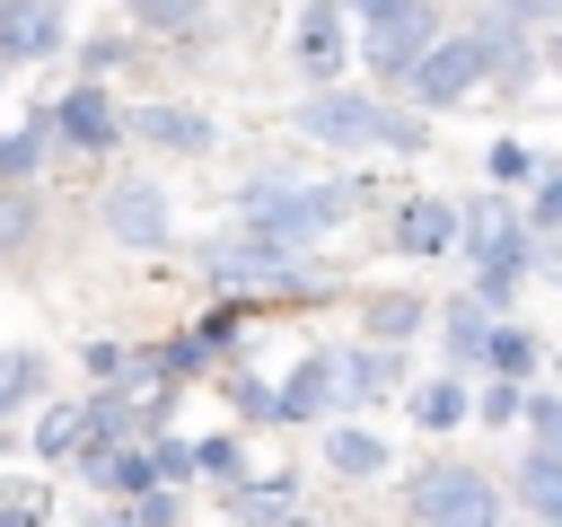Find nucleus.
Returning <instances> with one entry per match:
<instances>
[{
  "label": "nucleus",
  "instance_id": "obj_1",
  "mask_svg": "<svg viewBox=\"0 0 562 527\" xmlns=\"http://www.w3.org/2000/svg\"><path fill=\"white\" fill-rule=\"evenodd\" d=\"M237 211H246V228H255L263 246H290V255H307V246H325V237L342 228V211H351V184H334V176H290V167H263V176H246V184H237Z\"/></svg>",
  "mask_w": 562,
  "mask_h": 527
},
{
  "label": "nucleus",
  "instance_id": "obj_2",
  "mask_svg": "<svg viewBox=\"0 0 562 527\" xmlns=\"http://www.w3.org/2000/svg\"><path fill=\"white\" fill-rule=\"evenodd\" d=\"M290 132L316 141V149H334V158H360V149H422V123H413V114H395V105L369 97V88H334V79L290 105Z\"/></svg>",
  "mask_w": 562,
  "mask_h": 527
},
{
  "label": "nucleus",
  "instance_id": "obj_3",
  "mask_svg": "<svg viewBox=\"0 0 562 527\" xmlns=\"http://www.w3.org/2000/svg\"><path fill=\"white\" fill-rule=\"evenodd\" d=\"M193 272H202L220 299H272V307H299L307 290H325L307 255L263 246L255 228H220V237H202V246H193Z\"/></svg>",
  "mask_w": 562,
  "mask_h": 527
},
{
  "label": "nucleus",
  "instance_id": "obj_4",
  "mask_svg": "<svg viewBox=\"0 0 562 527\" xmlns=\"http://www.w3.org/2000/svg\"><path fill=\"white\" fill-rule=\"evenodd\" d=\"M413 527H501V483L483 466H422L413 474Z\"/></svg>",
  "mask_w": 562,
  "mask_h": 527
},
{
  "label": "nucleus",
  "instance_id": "obj_5",
  "mask_svg": "<svg viewBox=\"0 0 562 527\" xmlns=\"http://www.w3.org/2000/svg\"><path fill=\"white\" fill-rule=\"evenodd\" d=\"M44 114H53V149H61V158H114V149H123V97H114L105 79L53 88Z\"/></svg>",
  "mask_w": 562,
  "mask_h": 527
},
{
  "label": "nucleus",
  "instance_id": "obj_6",
  "mask_svg": "<svg viewBox=\"0 0 562 527\" xmlns=\"http://www.w3.org/2000/svg\"><path fill=\"white\" fill-rule=\"evenodd\" d=\"M97 228H105V246H123V255H158V246H176V202H167L158 176H114V184L97 193Z\"/></svg>",
  "mask_w": 562,
  "mask_h": 527
},
{
  "label": "nucleus",
  "instance_id": "obj_7",
  "mask_svg": "<svg viewBox=\"0 0 562 527\" xmlns=\"http://www.w3.org/2000/svg\"><path fill=\"white\" fill-rule=\"evenodd\" d=\"M430 35H439V0H378V9H360V61H369V79L395 88L430 53Z\"/></svg>",
  "mask_w": 562,
  "mask_h": 527
},
{
  "label": "nucleus",
  "instance_id": "obj_8",
  "mask_svg": "<svg viewBox=\"0 0 562 527\" xmlns=\"http://www.w3.org/2000/svg\"><path fill=\"white\" fill-rule=\"evenodd\" d=\"M395 88H404L422 114H448V105H465V97L483 88V44H474V35H430V53H422Z\"/></svg>",
  "mask_w": 562,
  "mask_h": 527
},
{
  "label": "nucleus",
  "instance_id": "obj_9",
  "mask_svg": "<svg viewBox=\"0 0 562 527\" xmlns=\"http://www.w3.org/2000/svg\"><path fill=\"white\" fill-rule=\"evenodd\" d=\"M123 141L158 149V158H211L220 149V123L202 105H176V97H149V105H123Z\"/></svg>",
  "mask_w": 562,
  "mask_h": 527
},
{
  "label": "nucleus",
  "instance_id": "obj_10",
  "mask_svg": "<svg viewBox=\"0 0 562 527\" xmlns=\"http://www.w3.org/2000/svg\"><path fill=\"white\" fill-rule=\"evenodd\" d=\"M70 53V9L61 0H0V70H35Z\"/></svg>",
  "mask_w": 562,
  "mask_h": 527
},
{
  "label": "nucleus",
  "instance_id": "obj_11",
  "mask_svg": "<svg viewBox=\"0 0 562 527\" xmlns=\"http://www.w3.org/2000/svg\"><path fill=\"white\" fill-rule=\"evenodd\" d=\"M79 439H88V395H44V404L26 413V439H18V448H26L35 466H70Z\"/></svg>",
  "mask_w": 562,
  "mask_h": 527
},
{
  "label": "nucleus",
  "instance_id": "obj_12",
  "mask_svg": "<svg viewBox=\"0 0 562 527\" xmlns=\"http://www.w3.org/2000/svg\"><path fill=\"white\" fill-rule=\"evenodd\" d=\"M395 378H404L395 343H360V351H334V404H378V395H395Z\"/></svg>",
  "mask_w": 562,
  "mask_h": 527
},
{
  "label": "nucleus",
  "instance_id": "obj_13",
  "mask_svg": "<svg viewBox=\"0 0 562 527\" xmlns=\"http://www.w3.org/2000/svg\"><path fill=\"white\" fill-rule=\"evenodd\" d=\"M290 53H299V70L325 88V79L342 70V0H307L299 26H290Z\"/></svg>",
  "mask_w": 562,
  "mask_h": 527
},
{
  "label": "nucleus",
  "instance_id": "obj_14",
  "mask_svg": "<svg viewBox=\"0 0 562 527\" xmlns=\"http://www.w3.org/2000/svg\"><path fill=\"white\" fill-rule=\"evenodd\" d=\"M53 158H61V149H53V114H44V105H35V114H18V123L0 132V193L35 184Z\"/></svg>",
  "mask_w": 562,
  "mask_h": 527
},
{
  "label": "nucleus",
  "instance_id": "obj_15",
  "mask_svg": "<svg viewBox=\"0 0 562 527\" xmlns=\"http://www.w3.org/2000/svg\"><path fill=\"white\" fill-rule=\"evenodd\" d=\"M44 395H53V360H44L35 343H9V351H0V430H18Z\"/></svg>",
  "mask_w": 562,
  "mask_h": 527
},
{
  "label": "nucleus",
  "instance_id": "obj_16",
  "mask_svg": "<svg viewBox=\"0 0 562 527\" xmlns=\"http://www.w3.org/2000/svg\"><path fill=\"white\" fill-rule=\"evenodd\" d=\"M325 413H334V351H307L272 386V422H325Z\"/></svg>",
  "mask_w": 562,
  "mask_h": 527
},
{
  "label": "nucleus",
  "instance_id": "obj_17",
  "mask_svg": "<svg viewBox=\"0 0 562 527\" xmlns=\"http://www.w3.org/2000/svg\"><path fill=\"white\" fill-rule=\"evenodd\" d=\"M448 246H457V202L413 193V202L395 211V255H448Z\"/></svg>",
  "mask_w": 562,
  "mask_h": 527
},
{
  "label": "nucleus",
  "instance_id": "obj_18",
  "mask_svg": "<svg viewBox=\"0 0 562 527\" xmlns=\"http://www.w3.org/2000/svg\"><path fill=\"white\" fill-rule=\"evenodd\" d=\"M316 448H325V466H334L342 483H369V474H386V439H378L369 422H334Z\"/></svg>",
  "mask_w": 562,
  "mask_h": 527
},
{
  "label": "nucleus",
  "instance_id": "obj_19",
  "mask_svg": "<svg viewBox=\"0 0 562 527\" xmlns=\"http://www.w3.org/2000/svg\"><path fill=\"white\" fill-rule=\"evenodd\" d=\"M492 325H501V316H492L483 299H457V307L439 316V343H448V360H457V369H483V343H492Z\"/></svg>",
  "mask_w": 562,
  "mask_h": 527
},
{
  "label": "nucleus",
  "instance_id": "obj_20",
  "mask_svg": "<svg viewBox=\"0 0 562 527\" xmlns=\"http://www.w3.org/2000/svg\"><path fill=\"white\" fill-rule=\"evenodd\" d=\"M518 501H527L544 527H562V448H527V457H518Z\"/></svg>",
  "mask_w": 562,
  "mask_h": 527
},
{
  "label": "nucleus",
  "instance_id": "obj_21",
  "mask_svg": "<svg viewBox=\"0 0 562 527\" xmlns=\"http://www.w3.org/2000/svg\"><path fill=\"white\" fill-rule=\"evenodd\" d=\"M123 18H132V35H193L211 18V0H123Z\"/></svg>",
  "mask_w": 562,
  "mask_h": 527
},
{
  "label": "nucleus",
  "instance_id": "obj_22",
  "mask_svg": "<svg viewBox=\"0 0 562 527\" xmlns=\"http://www.w3.org/2000/svg\"><path fill=\"white\" fill-rule=\"evenodd\" d=\"M465 413H474V404H465V386H457V378H430V386H413V422H422V430H457Z\"/></svg>",
  "mask_w": 562,
  "mask_h": 527
},
{
  "label": "nucleus",
  "instance_id": "obj_23",
  "mask_svg": "<svg viewBox=\"0 0 562 527\" xmlns=\"http://www.w3.org/2000/svg\"><path fill=\"white\" fill-rule=\"evenodd\" d=\"M0 527H53V483L44 474H18L0 492Z\"/></svg>",
  "mask_w": 562,
  "mask_h": 527
},
{
  "label": "nucleus",
  "instance_id": "obj_24",
  "mask_svg": "<svg viewBox=\"0 0 562 527\" xmlns=\"http://www.w3.org/2000/svg\"><path fill=\"white\" fill-rule=\"evenodd\" d=\"M193 474L237 483V474H246V439H237V430H202V439H193Z\"/></svg>",
  "mask_w": 562,
  "mask_h": 527
},
{
  "label": "nucleus",
  "instance_id": "obj_25",
  "mask_svg": "<svg viewBox=\"0 0 562 527\" xmlns=\"http://www.w3.org/2000/svg\"><path fill=\"white\" fill-rule=\"evenodd\" d=\"M70 53H79V79H114L132 61V26L123 35H70Z\"/></svg>",
  "mask_w": 562,
  "mask_h": 527
},
{
  "label": "nucleus",
  "instance_id": "obj_26",
  "mask_svg": "<svg viewBox=\"0 0 562 527\" xmlns=\"http://www.w3.org/2000/svg\"><path fill=\"white\" fill-rule=\"evenodd\" d=\"M422 325V299H404V290H386V299H369V343H404Z\"/></svg>",
  "mask_w": 562,
  "mask_h": 527
},
{
  "label": "nucleus",
  "instance_id": "obj_27",
  "mask_svg": "<svg viewBox=\"0 0 562 527\" xmlns=\"http://www.w3.org/2000/svg\"><path fill=\"white\" fill-rule=\"evenodd\" d=\"M483 369H492V378H527V369H536V343H527L518 325H492V343H483Z\"/></svg>",
  "mask_w": 562,
  "mask_h": 527
},
{
  "label": "nucleus",
  "instance_id": "obj_28",
  "mask_svg": "<svg viewBox=\"0 0 562 527\" xmlns=\"http://www.w3.org/2000/svg\"><path fill=\"white\" fill-rule=\"evenodd\" d=\"M123 509H132V527H184V492H176V483H149V492H132Z\"/></svg>",
  "mask_w": 562,
  "mask_h": 527
},
{
  "label": "nucleus",
  "instance_id": "obj_29",
  "mask_svg": "<svg viewBox=\"0 0 562 527\" xmlns=\"http://www.w3.org/2000/svg\"><path fill=\"white\" fill-rule=\"evenodd\" d=\"M123 360H132V343H114V334L79 343V378H88V386H114V378H123Z\"/></svg>",
  "mask_w": 562,
  "mask_h": 527
},
{
  "label": "nucleus",
  "instance_id": "obj_30",
  "mask_svg": "<svg viewBox=\"0 0 562 527\" xmlns=\"http://www.w3.org/2000/svg\"><path fill=\"white\" fill-rule=\"evenodd\" d=\"M483 167H492L501 184H527V176H536V149H527V141H492V158H483Z\"/></svg>",
  "mask_w": 562,
  "mask_h": 527
},
{
  "label": "nucleus",
  "instance_id": "obj_31",
  "mask_svg": "<svg viewBox=\"0 0 562 527\" xmlns=\"http://www.w3.org/2000/svg\"><path fill=\"white\" fill-rule=\"evenodd\" d=\"M228 404H237L246 422H272V386H263V378H246V369H228Z\"/></svg>",
  "mask_w": 562,
  "mask_h": 527
},
{
  "label": "nucleus",
  "instance_id": "obj_32",
  "mask_svg": "<svg viewBox=\"0 0 562 527\" xmlns=\"http://www.w3.org/2000/svg\"><path fill=\"white\" fill-rule=\"evenodd\" d=\"M518 413L536 422V448H562V395H527Z\"/></svg>",
  "mask_w": 562,
  "mask_h": 527
},
{
  "label": "nucleus",
  "instance_id": "obj_33",
  "mask_svg": "<svg viewBox=\"0 0 562 527\" xmlns=\"http://www.w3.org/2000/svg\"><path fill=\"white\" fill-rule=\"evenodd\" d=\"M518 404H527V395H518V378H492L474 413H483V422H518Z\"/></svg>",
  "mask_w": 562,
  "mask_h": 527
},
{
  "label": "nucleus",
  "instance_id": "obj_34",
  "mask_svg": "<svg viewBox=\"0 0 562 527\" xmlns=\"http://www.w3.org/2000/svg\"><path fill=\"white\" fill-rule=\"evenodd\" d=\"M26 220H35L26 184H18V193H0V246H18V237H26Z\"/></svg>",
  "mask_w": 562,
  "mask_h": 527
},
{
  "label": "nucleus",
  "instance_id": "obj_35",
  "mask_svg": "<svg viewBox=\"0 0 562 527\" xmlns=\"http://www.w3.org/2000/svg\"><path fill=\"white\" fill-rule=\"evenodd\" d=\"M527 228H562V176L536 184V220H527Z\"/></svg>",
  "mask_w": 562,
  "mask_h": 527
},
{
  "label": "nucleus",
  "instance_id": "obj_36",
  "mask_svg": "<svg viewBox=\"0 0 562 527\" xmlns=\"http://www.w3.org/2000/svg\"><path fill=\"white\" fill-rule=\"evenodd\" d=\"M88 527H132V509H123V501H114V509H97V518H88Z\"/></svg>",
  "mask_w": 562,
  "mask_h": 527
},
{
  "label": "nucleus",
  "instance_id": "obj_37",
  "mask_svg": "<svg viewBox=\"0 0 562 527\" xmlns=\"http://www.w3.org/2000/svg\"><path fill=\"white\" fill-rule=\"evenodd\" d=\"M544 272H553V281H562V246H553V255H544Z\"/></svg>",
  "mask_w": 562,
  "mask_h": 527
},
{
  "label": "nucleus",
  "instance_id": "obj_38",
  "mask_svg": "<svg viewBox=\"0 0 562 527\" xmlns=\"http://www.w3.org/2000/svg\"><path fill=\"white\" fill-rule=\"evenodd\" d=\"M342 9H351V18H360V9H378V0H342Z\"/></svg>",
  "mask_w": 562,
  "mask_h": 527
},
{
  "label": "nucleus",
  "instance_id": "obj_39",
  "mask_svg": "<svg viewBox=\"0 0 562 527\" xmlns=\"http://www.w3.org/2000/svg\"><path fill=\"white\" fill-rule=\"evenodd\" d=\"M281 527H316V518H281Z\"/></svg>",
  "mask_w": 562,
  "mask_h": 527
},
{
  "label": "nucleus",
  "instance_id": "obj_40",
  "mask_svg": "<svg viewBox=\"0 0 562 527\" xmlns=\"http://www.w3.org/2000/svg\"><path fill=\"white\" fill-rule=\"evenodd\" d=\"M0 88H9V70H0Z\"/></svg>",
  "mask_w": 562,
  "mask_h": 527
},
{
  "label": "nucleus",
  "instance_id": "obj_41",
  "mask_svg": "<svg viewBox=\"0 0 562 527\" xmlns=\"http://www.w3.org/2000/svg\"><path fill=\"white\" fill-rule=\"evenodd\" d=\"M61 9H70V0H61Z\"/></svg>",
  "mask_w": 562,
  "mask_h": 527
}]
</instances>
